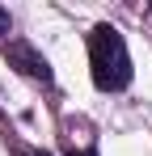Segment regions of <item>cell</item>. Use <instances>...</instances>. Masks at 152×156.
<instances>
[{
    "mask_svg": "<svg viewBox=\"0 0 152 156\" xmlns=\"http://www.w3.org/2000/svg\"><path fill=\"white\" fill-rule=\"evenodd\" d=\"M9 59L21 68L25 76H34V80H42V84H51V63H47L38 51H34V47H25V42H13V47H9Z\"/></svg>",
    "mask_w": 152,
    "mask_h": 156,
    "instance_id": "7a4b0ae2",
    "label": "cell"
},
{
    "mask_svg": "<svg viewBox=\"0 0 152 156\" xmlns=\"http://www.w3.org/2000/svg\"><path fill=\"white\" fill-rule=\"evenodd\" d=\"M89 68H93V84L101 93H123L131 84V55H127V42L114 26H93V34H89Z\"/></svg>",
    "mask_w": 152,
    "mask_h": 156,
    "instance_id": "6da1fadb",
    "label": "cell"
},
{
    "mask_svg": "<svg viewBox=\"0 0 152 156\" xmlns=\"http://www.w3.org/2000/svg\"><path fill=\"white\" fill-rule=\"evenodd\" d=\"M17 156H51V152H34V148H17Z\"/></svg>",
    "mask_w": 152,
    "mask_h": 156,
    "instance_id": "277c9868",
    "label": "cell"
},
{
    "mask_svg": "<svg viewBox=\"0 0 152 156\" xmlns=\"http://www.w3.org/2000/svg\"><path fill=\"white\" fill-rule=\"evenodd\" d=\"M68 156H97V152H93V148H85V152H76V148H72Z\"/></svg>",
    "mask_w": 152,
    "mask_h": 156,
    "instance_id": "5b68a950",
    "label": "cell"
},
{
    "mask_svg": "<svg viewBox=\"0 0 152 156\" xmlns=\"http://www.w3.org/2000/svg\"><path fill=\"white\" fill-rule=\"evenodd\" d=\"M148 21H152V4H148Z\"/></svg>",
    "mask_w": 152,
    "mask_h": 156,
    "instance_id": "8992f818",
    "label": "cell"
},
{
    "mask_svg": "<svg viewBox=\"0 0 152 156\" xmlns=\"http://www.w3.org/2000/svg\"><path fill=\"white\" fill-rule=\"evenodd\" d=\"M9 26H13V21H9V13L0 9V34H9Z\"/></svg>",
    "mask_w": 152,
    "mask_h": 156,
    "instance_id": "3957f363",
    "label": "cell"
}]
</instances>
